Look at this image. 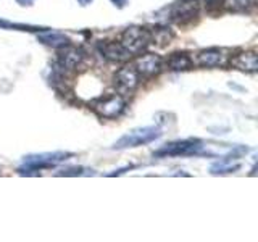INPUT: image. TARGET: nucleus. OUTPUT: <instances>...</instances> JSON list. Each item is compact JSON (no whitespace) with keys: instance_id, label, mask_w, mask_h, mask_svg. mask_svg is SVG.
Returning a JSON list of instances; mask_svg holds the SVG:
<instances>
[{"instance_id":"nucleus-19","label":"nucleus","mask_w":258,"mask_h":242,"mask_svg":"<svg viewBox=\"0 0 258 242\" xmlns=\"http://www.w3.org/2000/svg\"><path fill=\"white\" fill-rule=\"evenodd\" d=\"M81 174H86L84 168H68L58 173V176H81Z\"/></svg>"},{"instance_id":"nucleus-21","label":"nucleus","mask_w":258,"mask_h":242,"mask_svg":"<svg viewBox=\"0 0 258 242\" xmlns=\"http://www.w3.org/2000/svg\"><path fill=\"white\" fill-rule=\"evenodd\" d=\"M20 5H23V7H26V5H32L34 4V0H16Z\"/></svg>"},{"instance_id":"nucleus-3","label":"nucleus","mask_w":258,"mask_h":242,"mask_svg":"<svg viewBox=\"0 0 258 242\" xmlns=\"http://www.w3.org/2000/svg\"><path fill=\"white\" fill-rule=\"evenodd\" d=\"M150 42H152L150 31L145 28L131 26L121 34V45L131 55L142 53L150 45Z\"/></svg>"},{"instance_id":"nucleus-18","label":"nucleus","mask_w":258,"mask_h":242,"mask_svg":"<svg viewBox=\"0 0 258 242\" xmlns=\"http://www.w3.org/2000/svg\"><path fill=\"white\" fill-rule=\"evenodd\" d=\"M0 28H12V29H20V31H36V29H42V28H36V26H26V24L10 23V21H5V20H0Z\"/></svg>"},{"instance_id":"nucleus-9","label":"nucleus","mask_w":258,"mask_h":242,"mask_svg":"<svg viewBox=\"0 0 258 242\" xmlns=\"http://www.w3.org/2000/svg\"><path fill=\"white\" fill-rule=\"evenodd\" d=\"M84 60V52L81 48L76 47H71L70 44L64 45L60 48L58 52V63H60V68H63L64 71H70V70H76L81 63Z\"/></svg>"},{"instance_id":"nucleus-22","label":"nucleus","mask_w":258,"mask_h":242,"mask_svg":"<svg viewBox=\"0 0 258 242\" xmlns=\"http://www.w3.org/2000/svg\"><path fill=\"white\" fill-rule=\"evenodd\" d=\"M111 2L115 4V5H118V7H123V5H124V2H126V0H111Z\"/></svg>"},{"instance_id":"nucleus-23","label":"nucleus","mask_w":258,"mask_h":242,"mask_svg":"<svg viewBox=\"0 0 258 242\" xmlns=\"http://www.w3.org/2000/svg\"><path fill=\"white\" fill-rule=\"evenodd\" d=\"M78 2H79L81 5H89V4L92 2V0H78Z\"/></svg>"},{"instance_id":"nucleus-2","label":"nucleus","mask_w":258,"mask_h":242,"mask_svg":"<svg viewBox=\"0 0 258 242\" xmlns=\"http://www.w3.org/2000/svg\"><path fill=\"white\" fill-rule=\"evenodd\" d=\"M71 157V153L68 152H48V153H39V155H28L24 158V166L20 168L18 171L20 174H32L31 171H39L42 168L53 166L56 163H61V161L68 160Z\"/></svg>"},{"instance_id":"nucleus-20","label":"nucleus","mask_w":258,"mask_h":242,"mask_svg":"<svg viewBox=\"0 0 258 242\" xmlns=\"http://www.w3.org/2000/svg\"><path fill=\"white\" fill-rule=\"evenodd\" d=\"M205 7L207 10L213 12V10H220L223 7V0H205Z\"/></svg>"},{"instance_id":"nucleus-12","label":"nucleus","mask_w":258,"mask_h":242,"mask_svg":"<svg viewBox=\"0 0 258 242\" xmlns=\"http://www.w3.org/2000/svg\"><path fill=\"white\" fill-rule=\"evenodd\" d=\"M196 62L200 67H207V68L218 67L223 62V52L218 50V48H207V50H202L197 53Z\"/></svg>"},{"instance_id":"nucleus-13","label":"nucleus","mask_w":258,"mask_h":242,"mask_svg":"<svg viewBox=\"0 0 258 242\" xmlns=\"http://www.w3.org/2000/svg\"><path fill=\"white\" fill-rule=\"evenodd\" d=\"M166 65L173 71H185V70H190L194 67V62L190 58L189 53L185 52H174L168 56Z\"/></svg>"},{"instance_id":"nucleus-16","label":"nucleus","mask_w":258,"mask_h":242,"mask_svg":"<svg viewBox=\"0 0 258 242\" xmlns=\"http://www.w3.org/2000/svg\"><path fill=\"white\" fill-rule=\"evenodd\" d=\"M250 5H252V0H223V7L234 13L245 12L250 8Z\"/></svg>"},{"instance_id":"nucleus-10","label":"nucleus","mask_w":258,"mask_h":242,"mask_svg":"<svg viewBox=\"0 0 258 242\" xmlns=\"http://www.w3.org/2000/svg\"><path fill=\"white\" fill-rule=\"evenodd\" d=\"M229 65L232 68L245 71V73H256L258 71V56L255 50L240 52L237 55L231 56Z\"/></svg>"},{"instance_id":"nucleus-15","label":"nucleus","mask_w":258,"mask_h":242,"mask_svg":"<svg viewBox=\"0 0 258 242\" xmlns=\"http://www.w3.org/2000/svg\"><path fill=\"white\" fill-rule=\"evenodd\" d=\"M150 37L152 42H158L160 45H165L173 39V32L165 26H157L150 31Z\"/></svg>"},{"instance_id":"nucleus-11","label":"nucleus","mask_w":258,"mask_h":242,"mask_svg":"<svg viewBox=\"0 0 258 242\" xmlns=\"http://www.w3.org/2000/svg\"><path fill=\"white\" fill-rule=\"evenodd\" d=\"M99 48H100L102 55L110 62L123 63L133 56L123 45H121V42H102V44H99Z\"/></svg>"},{"instance_id":"nucleus-1","label":"nucleus","mask_w":258,"mask_h":242,"mask_svg":"<svg viewBox=\"0 0 258 242\" xmlns=\"http://www.w3.org/2000/svg\"><path fill=\"white\" fill-rule=\"evenodd\" d=\"M161 136V131L155 126H144L133 129L131 133L124 134L121 139L115 142V149H127V147H139V145L150 144Z\"/></svg>"},{"instance_id":"nucleus-8","label":"nucleus","mask_w":258,"mask_h":242,"mask_svg":"<svg viewBox=\"0 0 258 242\" xmlns=\"http://www.w3.org/2000/svg\"><path fill=\"white\" fill-rule=\"evenodd\" d=\"M202 149V145L194 142V141H177L166 144L165 147H161L157 150L153 155L155 157H177V155H192V153H197Z\"/></svg>"},{"instance_id":"nucleus-17","label":"nucleus","mask_w":258,"mask_h":242,"mask_svg":"<svg viewBox=\"0 0 258 242\" xmlns=\"http://www.w3.org/2000/svg\"><path fill=\"white\" fill-rule=\"evenodd\" d=\"M240 168V163H236V165H226V163H216L212 166V173L213 174H223V173H232L236 171V169Z\"/></svg>"},{"instance_id":"nucleus-7","label":"nucleus","mask_w":258,"mask_h":242,"mask_svg":"<svg viewBox=\"0 0 258 242\" xmlns=\"http://www.w3.org/2000/svg\"><path fill=\"white\" fill-rule=\"evenodd\" d=\"M134 68L137 73H139V76L153 78V76L160 75L161 70H163V60L155 53H145L136 60Z\"/></svg>"},{"instance_id":"nucleus-14","label":"nucleus","mask_w":258,"mask_h":242,"mask_svg":"<svg viewBox=\"0 0 258 242\" xmlns=\"http://www.w3.org/2000/svg\"><path fill=\"white\" fill-rule=\"evenodd\" d=\"M37 39L40 40L42 44L45 45H50L53 48H61L64 45L70 44V39L61 34V32H55V31H47V32H42V34H39Z\"/></svg>"},{"instance_id":"nucleus-4","label":"nucleus","mask_w":258,"mask_h":242,"mask_svg":"<svg viewBox=\"0 0 258 242\" xmlns=\"http://www.w3.org/2000/svg\"><path fill=\"white\" fill-rule=\"evenodd\" d=\"M92 108L100 118L113 119V118H118L121 113L124 111L126 100L123 99V95L113 94V95L102 97V99L92 102Z\"/></svg>"},{"instance_id":"nucleus-5","label":"nucleus","mask_w":258,"mask_h":242,"mask_svg":"<svg viewBox=\"0 0 258 242\" xmlns=\"http://www.w3.org/2000/svg\"><path fill=\"white\" fill-rule=\"evenodd\" d=\"M139 83H141L139 73L136 71L134 67H129V65L119 68L116 71L115 78H113V84H115L119 95H126V94L134 92L137 86H139Z\"/></svg>"},{"instance_id":"nucleus-6","label":"nucleus","mask_w":258,"mask_h":242,"mask_svg":"<svg viewBox=\"0 0 258 242\" xmlns=\"http://www.w3.org/2000/svg\"><path fill=\"white\" fill-rule=\"evenodd\" d=\"M199 8H200L199 0H179V2H176L169 8V15H171L173 21L184 24L196 18L199 15Z\"/></svg>"}]
</instances>
